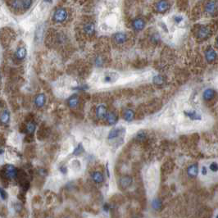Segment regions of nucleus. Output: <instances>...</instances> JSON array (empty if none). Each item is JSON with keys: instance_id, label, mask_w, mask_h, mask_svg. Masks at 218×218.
Masks as SVG:
<instances>
[{"instance_id": "f257e3e1", "label": "nucleus", "mask_w": 218, "mask_h": 218, "mask_svg": "<svg viewBox=\"0 0 218 218\" xmlns=\"http://www.w3.org/2000/svg\"><path fill=\"white\" fill-rule=\"evenodd\" d=\"M18 175V171L14 166L12 165H7L4 168V170H2L1 176H2V179H16Z\"/></svg>"}, {"instance_id": "f03ea898", "label": "nucleus", "mask_w": 218, "mask_h": 218, "mask_svg": "<svg viewBox=\"0 0 218 218\" xmlns=\"http://www.w3.org/2000/svg\"><path fill=\"white\" fill-rule=\"evenodd\" d=\"M204 11L208 15L215 16L218 12V0H209L204 5Z\"/></svg>"}, {"instance_id": "7ed1b4c3", "label": "nucleus", "mask_w": 218, "mask_h": 218, "mask_svg": "<svg viewBox=\"0 0 218 218\" xmlns=\"http://www.w3.org/2000/svg\"><path fill=\"white\" fill-rule=\"evenodd\" d=\"M68 13L66 10L63 7H59L53 13V20L58 23H62L67 19Z\"/></svg>"}, {"instance_id": "20e7f679", "label": "nucleus", "mask_w": 218, "mask_h": 218, "mask_svg": "<svg viewBox=\"0 0 218 218\" xmlns=\"http://www.w3.org/2000/svg\"><path fill=\"white\" fill-rule=\"evenodd\" d=\"M211 34V30L207 26H202L198 29L197 37L200 40H207V38L210 37Z\"/></svg>"}, {"instance_id": "39448f33", "label": "nucleus", "mask_w": 218, "mask_h": 218, "mask_svg": "<svg viewBox=\"0 0 218 218\" xmlns=\"http://www.w3.org/2000/svg\"><path fill=\"white\" fill-rule=\"evenodd\" d=\"M204 55H205V59L206 61L208 62V63H212L216 60L217 58V54H216V51L212 49V47H208L205 50V53H204Z\"/></svg>"}, {"instance_id": "423d86ee", "label": "nucleus", "mask_w": 218, "mask_h": 218, "mask_svg": "<svg viewBox=\"0 0 218 218\" xmlns=\"http://www.w3.org/2000/svg\"><path fill=\"white\" fill-rule=\"evenodd\" d=\"M169 7H170V5L167 0H159L155 5L156 11L159 13H165L168 11Z\"/></svg>"}, {"instance_id": "0eeeda50", "label": "nucleus", "mask_w": 218, "mask_h": 218, "mask_svg": "<svg viewBox=\"0 0 218 218\" xmlns=\"http://www.w3.org/2000/svg\"><path fill=\"white\" fill-rule=\"evenodd\" d=\"M145 26V21L142 18H136L132 21V28L135 31H142Z\"/></svg>"}, {"instance_id": "6e6552de", "label": "nucleus", "mask_w": 218, "mask_h": 218, "mask_svg": "<svg viewBox=\"0 0 218 218\" xmlns=\"http://www.w3.org/2000/svg\"><path fill=\"white\" fill-rule=\"evenodd\" d=\"M123 132H125V129L123 128H114V129L111 130V131L108 134V138L109 140H113L115 139L118 138L122 134H123Z\"/></svg>"}, {"instance_id": "1a4fd4ad", "label": "nucleus", "mask_w": 218, "mask_h": 218, "mask_svg": "<svg viewBox=\"0 0 218 218\" xmlns=\"http://www.w3.org/2000/svg\"><path fill=\"white\" fill-rule=\"evenodd\" d=\"M132 184V178L129 176H125L120 179L119 186L121 189H126Z\"/></svg>"}, {"instance_id": "9d476101", "label": "nucleus", "mask_w": 218, "mask_h": 218, "mask_svg": "<svg viewBox=\"0 0 218 218\" xmlns=\"http://www.w3.org/2000/svg\"><path fill=\"white\" fill-rule=\"evenodd\" d=\"M199 174V165L197 163L190 165L187 168V175L190 178H195Z\"/></svg>"}, {"instance_id": "9b49d317", "label": "nucleus", "mask_w": 218, "mask_h": 218, "mask_svg": "<svg viewBox=\"0 0 218 218\" xmlns=\"http://www.w3.org/2000/svg\"><path fill=\"white\" fill-rule=\"evenodd\" d=\"M113 40L115 41L116 44L118 45H122L124 43L126 42L127 35L123 32H118L113 35Z\"/></svg>"}, {"instance_id": "f8f14e48", "label": "nucleus", "mask_w": 218, "mask_h": 218, "mask_svg": "<svg viewBox=\"0 0 218 218\" xmlns=\"http://www.w3.org/2000/svg\"><path fill=\"white\" fill-rule=\"evenodd\" d=\"M45 95L44 94H38L35 99V104L37 108H43L45 104Z\"/></svg>"}, {"instance_id": "ddd939ff", "label": "nucleus", "mask_w": 218, "mask_h": 218, "mask_svg": "<svg viewBox=\"0 0 218 218\" xmlns=\"http://www.w3.org/2000/svg\"><path fill=\"white\" fill-rule=\"evenodd\" d=\"M216 95V92L212 89H207L203 94V98L205 101H211L214 99Z\"/></svg>"}, {"instance_id": "4468645a", "label": "nucleus", "mask_w": 218, "mask_h": 218, "mask_svg": "<svg viewBox=\"0 0 218 218\" xmlns=\"http://www.w3.org/2000/svg\"><path fill=\"white\" fill-rule=\"evenodd\" d=\"M96 114L99 118H106V116L108 114L107 108L104 105L98 106L96 109Z\"/></svg>"}, {"instance_id": "2eb2a0df", "label": "nucleus", "mask_w": 218, "mask_h": 218, "mask_svg": "<svg viewBox=\"0 0 218 218\" xmlns=\"http://www.w3.org/2000/svg\"><path fill=\"white\" fill-rule=\"evenodd\" d=\"M84 32L86 35H93L95 32V26H94V23L91 22H88L84 26Z\"/></svg>"}, {"instance_id": "dca6fc26", "label": "nucleus", "mask_w": 218, "mask_h": 218, "mask_svg": "<svg viewBox=\"0 0 218 218\" xmlns=\"http://www.w3.org/2000/svg\"><path fill=\"white\" fill-rule=\"evenodd\" d=\"M118 117L117 116V114H116L115 113H113V112L108 113V114L106 116V120H107V122H108V124L109 125H115L116 123H117V122H118Z\"/></svg>"}, {"instance_id": "f3484780", "label": "nucleus", "mask_w": 218, "mask_h": 218, "mask_svg": "<svg viewBox=\"0 0 218 218\" xmlns=\"http://www.w3.org/2000/svg\"><path fill=\"white\" fill-rule=\"evenodd\" d=\"M79 103H80V101H79V98H78L77 95H73L67 100L68 106L71 108H77Z\"/></svg>"}, {"instance_id": "a211bd4d", "label": "nucleus", "mask_w": 218, "mask_h": 218, "mask_svg": "<svg viewBox=\"0 0 218 218\" xmlns=\"http://www.w3.org/2000/svg\"><path fill=\"white\" fill-rule=\"evenodd\" d=\"M15 57L17 60H23L26 57V49L25 48H19L15 53Z\"/></svg>"}, {"instance_id": "6ab92c4d", "label": "nucleus", "mask_w": 218, "mask_h": 218, "mask_svg": "<svg viewBox=\"0 0 218 218\" xmlns=\"http://www.w3.org/2000/svg\"><path fill=\"white\" fill-rule=\"evenodd\" d=\"M91 177L93 179V181L95 182V183H102L103 181V174L99 172V171H94L93 172L91 175Z\"/></svg>"}, {"instance_id": "aec40b11", "label": "nucleus", "mask_w": 218, "mask_h": 218, "mask_svg": "<svg viewBox=\"0 0 218 218\" xmlns=\"http://www.w3.org/2000/svg\"><path fill=\"white\" fill-rule=\"evenodd\" d=\"M135 118V113L131 109H126L123 113V118L126 122H131Z\"/></svg>"}, {"instance_id": "412c9836", "label": "nucleus", "mask_w": 218, "mask_h": 218, "mask_svg": "<svg viewBox=\"0 0 218 218\" xmlns=\"http://www.w3.org/2000/svg\"><path fill=\"white\" fill-rule=\"evenodd\" d=\"M10 121V113L7 109H5L1 114V122L3 124H7Z\"/></svg>"}, {"instance_id": "4be33fe9", "label": "nucleus", "mask_w": 218, "mask_h": 218, "mask_svg": "<svg viewBox=\"0 0 218 218\" xmlns=\"http://www.w3.org/2000/svg\"><path fill=\"white\" fill-rule=\"evenodd\" d=\"M118 78V75L117 73H110L108 75H106L103 80L104 82L109 83V82H114L117 80V79Z\"/></svg>"}, {"instance_id": "5701e85b", "label": "nucleus", "mask_w": 218, "mask_h": 218, "mask_svg": "<svg viewBox=\"0 0 218 218\" xmlns=\"http://www.w3.org/2000/svg\"><path fill=\"white\" fill-rule=\"evenodd\" d=\"M162 203L159 199H154L152 201V207L154 209L155 211H159L162 208Z\"/></svg>"}, {"instance_id": "b1692460", "label": "nucleus", "mask_w": 218, "mask_h": 218, "mask_svg": "<svg viewBox=\"0 0 218 218\" xmlns=\"http://www.w3.org/2000/svg\"><path fill=\"white\" fill-rule=\"evenodd\" d=\"M185 115L187 116V117H189V118H190L191 120H201L202 118L201 116L199 114V113H197L196 112H194V111H193V112H185Z\"/></svg>"}, {"instance_id": "393cba45", "label": "nucleus", "mask_w": 218, "mask_h": 218, "mask_svg": "<svg viewBox=\"0 0 218 218\" xmlns=\"http://www.w3.org/2000/svg\"><path fill=\"white\" fill-rule=\"evenodd\" d=\"M11 5H12V8H14V9L23 8V7H22V0H12Z\"/></svg>"}, {"instance_id": "a878e982", "label": "nucleus", "mask_w": 218, "mask_h": 218, "mask_svg": "<svg viewBox=\"0 0 218 218\" xmlns=\"http://www.w3.org/2000/svg\"><path fill=\"white\" fill-rule=\"evenodd\" d=\"M152 81H153V83H154L155 84L159 85V84H162V83H163V81H164V79H163V77H162V75H155L154 77H153V79H152Z\"/></svg>"}, {"instance_id": "bb28decb", "label": "nucleus", "mask_w": 218, "mask_h": 218, "mask_svg": "<svg viewBox=\"0 0 218 218\" xmlns=\"http://www.w3.org/2000/svg\"><path fill=\"white\" fill-rule=\"evenodd\" d=\"M35 130V123L30 122L27 126H26V132L28 134H33Z\"/></svg>"}, {"instance_id": "cd10ccee", "label": "nucleus", "mask_w": 218, "mask_h": 218, "mask_svg": "<svg viewBox=\"0 0 218 218\" xmlns=\"http://www.w3.org/2000/svg\"><path fill=\"white\" fill-rule=\"evenodd\" d=\"M32 2H33L32 0H22V7H23V9H29V8L31 7V5H32Z\"/></svg>"}, {"instance_id": "c85d7f7f", "label": "nucleus", "mask_w": 218, "mask_h": 218, "mask_svg": "<svg viewBox=\"0 0 218 218\" xmlns=\"http://www.w3.org/2000/svg\"><path fill=\"white\" fill-rule=\"evenodd\" d=\"M146 134L144 131H139L136 135V139L139 141H144L146 139Z\"/></svg>"}, {"instance_id": "c756f323", "label": "nucleus", "mask_w": 218, "mask_h": 218, "mask_svg": "<svg viewBox=\"0 0 218 218\" xmlns=\"http://www.w3.org/2000/svg\"><path fill=\"white\" fill-rule=\"evenodd\" d=\"M84 152V148H83V146L81 143H80L79 145L75 148V149L74 150V152H73V154L74 155H80V153H82V152Z\"/></svg>"}, {"instance_id": "7c9ffc66", "label": "nucleus", "mask_w": 218, "mask_h": 218, "mask_svg": "<svg viewBox=\"0 0 218 218\" xmlns=\"http://www.w3.org/2000/svg\"><path fill=\"white\" fill-rule=\"evenodd\" d=\"M94 63H95V66H98V67H101L103 66V60L101 57H97L95 60H94Z\"/></svg>"}, {"instance_id": "2f4dec72", "label": "nucleus", "mask_w": 218, "mask_h": 218, "mask_svg": "<svg viewBox=\"0 0 218 218\" xmlns=\"http://www.w3.org/2000/svg\"><path fill=\"white\" fill-rule=\"evenodd\" d=\"M21 188H22L23 191H27L29 187H30V183H29L28 181H26V180H25V181H21Z\"/></svg>"}, {"instance_id": "473e14b6", "label": "nucleus", "mask_w": 218, "mask_h": 218, "mask_svg": "<svg viewBox=\"0 0 218 218\" xmlns=\"http://www.w3.org/2000/svg\"><path fill=\"white\" fill-rule=\"evenodd\" d=\"M150 40L152 43L156 44V43H157L160 40L159 35H158V34H153V35H152V36H151Z\"/></svg>"}, {"instance_id": "72a5a7b5", "label": "nucleus", "mask_w": 218, "mask_h": 218, "mask_svg": "<svg viewBox=\"0 0 218 218\" xmlns=\"http://www.w3.org/2000/svg\"><path fill=\"white\" fill-rule=\"evenodd\" d=\"M210 170L213 172H216L218 171V164L216 162H212L210 164Z\"/></svg>"}, {"instance_id": "f704fd0d", "label": "nucleus", "mask_w": 218, "mask_h": 218, "mask_svg": "<svg viewBox=\"0 0 218 218\" xmlns=\"http://www.w3.org/2000/svg\"><path fill=\"white\" fill-rule=\"evenodd\" d=\"M0 195H1V199H2V200H5L7 198V192L5 191L3 189H1V190H0Z\"/></svg>"}, {"instance_id": "c9c22d12", "label": "nucleus", "mask_w": 218, "mask_h": 218, "mask_svg": "<svg viewBox=\"0 0 218 218\" xmlns=\"http://www.w3.org/2000/svg\"><path fill=\"white\" fill-rule=\"evenodd\" d=\"M14 207H15V209H16V211L18 212H21V209H22V206H21V204H20V203L15 204Z\"/></svg>"}, {"instance_id": "e433bc0d", "label": "nucleus", "mask_w": 218, "mask_h": 218, "mask_svg": "<svg viewBox=\"0 0 218 218\" xmlns=\"http://www.w3.org/2000/svg\"><path fill=\"white\" fill-rule=\"evenodd\" d=\"M18 199L22 202L26 201V196H25V194H21V193L18 194Z\"/></svg>"}, {"instance_id": "4c0bfd02", "label": "nucleus", "mask_w": 218, "mask_h": 218, "mask_svg": "<svg viewBox=\"0 0 218 218\" xmlns=\"http://www.w3.org/2000/svg\"><path fill=\"white\" fill-rule=\"evenodd\" d=\"M182 20H183V18H182V17H181V16H176V17H175V21H176V23H180L181 21H182Z\"/></svg>"}, {"instance_id": "58836bf2", "label": "nucleus", "mask_w": 218, "mask_h": 218, "mask_svg": "<svg viewBox=\"0 0 218 218\" xmlns=\"http://www.w3.org/2000/svg\"><path fill=\"white\" fill-rule=\"evenodd\" d=\"M202 174L203 176H206L207 174V170L206 167H203V168H202Z\"/></svg>"}, {"instance_id": "ea45409f", "label": "nucleus", "mask_w": 218, "mask_h": 218, "mask_svg": "<svg viewBox=\"0 0 218 218\" xmlns=\"http://www.w3.org/2000/svg\"><path fill=\"white\" fill-rule=\"evenodd\" d=\"M216 46L218 48V36L216 37Z\"/></svg>"}, {"instance_id": "a19ab883", "label": "nucleus", "mask_w": 218, "mask_h": 218, "mask_svg": "<svg viewBox=\"0 0 218 218\" xmlns=\"http://www.w3.org/2000/svg\"><path fill=\"white\" fill-rule=\"evenodd\" d=\"M45 1H46V2H52V1H51V0H45Z\"/></svg>"}, {"instance_id": "79ce46f5", "label": "nucleus", "mask_w": 218, "mask_h": 218, "mask_svg": "<svg viewBox=\"0 0 218 218\" xmlns=\"http://www.w3.org/2000/svg\"><path fill=\"white\" fill-rule=\"evenodd\" d=\"M216 217H218V215H217V216H216Z\"/></svg>"}]
</instances>
